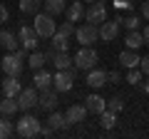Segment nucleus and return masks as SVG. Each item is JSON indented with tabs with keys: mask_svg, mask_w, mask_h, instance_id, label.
Instances as JSON below:
<instances>
[{
	"mask_svg": "<svg viewBox=\"0 0 149 139\" xmlns=\"http://www.w3.org/2000/svg\"><path fill=\"white\" fill-rule=\"evenodd\" d=\"M25 52H27L25 47H17L15 52L5 55V57H3V62H0L3 72H5V75H13V77H20V72H22V60H27Z\"/></svg>",
	"mask_w": 149,
	"mask_h": 139,
	"instance_id": "f257e3e1",
	"label": "nucleus"
},
{
	"mask_svg": "<svg viewBox=\"0 0 149 139\" xmlns=\"http://www.w3.org/2000/svg\"><path fill=\"white\" fill-rule=\"evenodd\" d=\"M15 132L20 134L22 139H32V137H37V134L42 132V127H40V119H37V117H32V114H25L22 119H17Z\"/></svg>",
	"mask_w": 149,
	"mask_h": 139,
	"instance_id": "f03ea898",
	"label": "nucleus"
},
{
	"mask_svg": "<svg viewBox=\"0 0 149 139\" xmlns=\"http://www.w3.org/2000/svg\"><path fill=\"white\" fill-rule=\"evenodd\" d=\"M74 67L82 70V72L97 67V52L92 50V45H82V47L77 50V55H74Z\"/></svg>",
	"mask_w": 149,
	"mask_h": 139,
	"instance_id": "7ed1b4c3",
	"label": "nucleus"
},
{
	"mask_svg": "<svg viewBox=\"0 0 149 139\" xmlns=\"http://www.w3.org/2000/svg\"><path fill=\"white\" fill-rule=\"evenodd\" d=\"M35 32L40 35V40H50L57 32V25H55V20H52V15L50 13H45V15H37L35 17Z\"/></svg>",
	"mask_w": 149,
	"mask_h": 139,
	"instance_id": "20e7f679",
	"label": "nucleus"
},
{
	"mask_svg": "<svg viewBox=\"0 0 149 139\" xmlns=\"http://www.w3.org/2000/svg\"><path fill=\"white\" fill-rule=\"evenodd\" d=\"M74 75H77V67H70V70H57V75L52 77V87L62 95V92H70L74 85Z\"/></svg>",
	"mask_w": 149,
	"mask_h": 139,
	"instance_id": "39448f33",
	"label": "nucleus"
},
{
	"mask_svg": "<svg viewBox=\"0 0 149 139\" xmlns=\"http://www.w3.org/2000/svg\"><path fill=\"white\" fill-rule=\"evenodd\" d=\"M74 38H77L80 45H95L100 40V27L92 25V22H85V25H80L74 30Z\"/></svg>",
	"mask_w": 149,
	"mask_h": 139,
	"instance_id": "423d86ee",
	"label": "nucleus"
},
{
	"mask_svg": "<svg viewBox=\"0 0 149 139\" xmlns=\"http://www.w3.org/2000/svg\"><path fill=\"white\" fill-rule=\"evenodd\" d=\"M85 20L92 22V25H97V27H100L102 22L107 20V3H104V0H95V3H90Z\"/></svg>",
	"mask_w": 149,
	"mask_h": 139,
	"instance_id": "0eeeda50",
	"label": "nucleus"
},
{
	"mask_svg": "<svg viewBox=\"0 0 149 139\" xmlns=\"http://www.w3.org/2000/svg\"><path fill=\"white\" fill-rule=\"evenodd\" d=\"M17 38H20V47H25L27 52H32V50L37 47V40H40V35L35 32V27L22 25V27H20V32H17Z\"/></svg>",
	"mask_w": 149,
	"mask_h": 139,
	"instance_id": "6e6552de",
	"label": "nucleus"
},
{
	"mask_svg": "<svg viewBox=\"0 0 149 139\" xmlns=\"http://www.w3.org/2000/svg\"><path fill=\"white\" fill-rule=\"evenodd\" d=\"M37 102H40L37 87H27V90H20V95H17V104H20L22 112H25V109H32Z\"/></svg>",
	"mask_w": 149,
	"mask_h": 139,
	"instance_id": "1a4fd4ad",
	"label": "nucleus"
},
{
	"mask_svg": "<svg viewBox=\"0 0 149 139\" xmlns=\"http://www.w3.org/2000/svg\"><path fill=\"white\" fill-rule=\"evenodd\" d=\"M119 35V20H104L100 25V40L102 42H114Z\"/></svg>",
	"mask_w": 149,
	"mask_h": 139,
	"instance_id": "9d476101",
	"label": "nucleus"
},
{
	"mask_svg": "<svg viewBox=\"0 0 149 139\" xmlns=\"http://www.w3.org/2000/svg\"><path fill=\"white\" fill-rule=\"evenodd\" d=\"M85 82L92 87V90H100V87H104V82H109V80H107V72H104V70L92 67V70H87V80Z\"/></svg>",
	"mask_w": 149,
	"mask_h": 139,
	"instance_id": "9b49d317",
	"label": "nucleus"
},
{
	"mask_svg": "<svg viewBox=\"0 0 149 139\" xmlns=\"http://www.w3.org/2000/svg\"><path fill=\"white\" fill-rule=\"evenodd\" d=\"M57 95H60L57 90H42V95H40V102H37V104H40L45 112H52V109L57 107V102H60Z\"/></svg>",
	"mask_w": 149,
	"mask_h": 139,
	"instance_id": "f8f14e48",
	"label": "nucleus"
},
{
	"mask_svg": "<svg viewBox=\"0 0 149 139\" xmlns=\"http://www.w3.org/2000/svg\"><path fill=\"white\" fill-rule=\"evenodd\" d=\"M85 107L90 109L92 114H102L107 109V99H104V97H100V95H87L85 97Z\"/></svg>",
	"mask_w": 149,
	"mask_h": 139,
	"instance_id": "ddd939ff",
	"label": "nucleus"
},
{
	"mask_svg": "<svg viewBox=\"0 0 149 139\" xmlns=\"http://www.w3.org/2000/svg\"><path fill=\"white\" fill-rule=\"evenodd\" d=\"M139 62H142V57H139L132 47H127V50H122V52H119V65H122V67L132 70V67H139Z\"/></svg>",
	"mask_w": 149,
	"mask_h": 139,
	"instance_id": "4468645a",
	"label": "nucleus"
},
{
	"mask_svg": "<svg viewBox=\"0 0 149 139\" xmlns=\"http://www.w3.org/2000/svg\"><path fill=\"white\" fill-rule=\"evenodd\" d=\"M65 15H67V20H70V22H77V20H85L87 10H85V5H82L80 0H74V3H70V5H67Z\"/></svg>",
	"mask_w": 149,
	"mask_h": 139,
	"instance_id": "2eb2a0df",
	"label": "nucleus"
},
{
	"mask_svg": "<svg viewBox=\"0 0 149 139\" xmlns=\"http://www.w3.org/2000/svg\"><path fill=\"white\" fill-rule=\"evenodd\" d=\"M32 85H35L40 92H42V90H50V87H52V75H50L47 70H35Z\"/></svg>",
	"mask_w": 149,
	"mask_h": 139,
	"instance_id": "dca6fc26",
	"label": "nucleus"
},
{
	"mask_svg": "<svg viewBox=\"0 0 149 139\" xmlns=\"http://www.w3.org/2000/svg\"><path fill=\"white\" fill-rule=\"evenodd\" d=\"M15 112H20V104H17V97H3L0 99V114L3 117H13Z\"/></svg>",
	"mask_w": 149,
	"mask_h": 139,
	"instance_id": "f3484780",
	"label": "nucleus"
},
{
	"mask_svg": "<svg viewBox=\"0 0 149 139\" xmlns=\"http://www.w3.org/2000/svg\"><path fill=\"white\" fill-rule=\"evenodd\" d=\"M87 112H90V109H87L85 104H72V107L67 109V119H70V124H80V122H85Z\"/></svg>",
	"mask_w": 149,
	"mask_h": 139,
	"instance_id": "a211bd4d",
	"label": "nucleus"
},
{
	"mask_svg": "<svg viewBox=\"0 0 149 139\" xmlns=\"http://www.w3.org/2000/svg\"><path fill=\"white\" fill-rule=\"evenodd\" d=\"M20 90H22V85H20V80H17V77L8 75V80H3V95L17 97V95H20Z\"/></svg>",
	"mask_w": 149,
	"mask_h": 139,
	"instance_id": "6ab92c4d",
	"label": "nucleus"
},
{
	"mask_svg": "<svg viewBox=\"0 0 149 139\" xmlns=\"http://www.w3.org/2000/svg\"><path fill=\"white\" fill-rule=\"evenodd\" d=\"M0 45H3L8 52H15V50L20 47V38L13 35V32H8V30H3V32H0Z\"/></svg>",
	"mask_w": 149,
	"mask_h": 139,
	"instance_id": "aec40b11",
	"label": "nucleus"
},
{
	"mask_svg": "<svg viewBox=\"0 0 149 139\" xmlns=\"http://www.w3.org/2000/svg\"><path fill=\"white\" fill-rule=\"evenodd\" d=\"M50 40H52V50H55V52H67V50H70V35H65V32L57 30Z\"/></svg>",
	"mask_w": 149,
	"mask_h": 139,
	"instance_id": "412c9836",
	"label": "nucleus"
},
{
	"mask_svg": "<svg viewBox=\"0 0 149 139\" xmlns=\"http://www.w3.org/2000/svg\"><path fill=\"white\" fill-rule=\"evenodd\" d=\"M47 127L50 129H67L70 127L67 114H60V112H55V109H52V114L47 117Z\"/></svg>",
	"mask_w": 149,
	"mask_h": 139,
	"instance_id": "4be33fe9",
	"label": "nucleus"
},
{
	"mask_svg": "<svg viewBox=\"0 0 149 139\" xmlns=\"http://www.w3.org/2000/svg\"><path fill=\"white\" fill-rule=\"evenodd\" d=\"M52 65H55L57 70H70V67H74V57H70L67 52H55Z\"/></svg>",
	"mask_w": 149,
	"mask_h": 139,
	"instance_id": "5701e85b",
	"label": "nucleus"
},
{
	"mask_svg": "<svg viewBox=\"0 0 149 139\" xmlns=\"http://www.w3.org/2000/svg\"><path fill=\"white\" fill-rule=\"evenodd\" d=\"M124 42H127V47H132V50L142 47V45H144V32L129 30V35H127V38H124Z\"/></svg>",
	"mask_w": 149,
	"mask_h": 139,
	"instance_id": "b1692460",
	"label": "nucleus"
},
{
	"mask_svg": "<svg viewBox=\"0 0 149 139\" xmlns=\"http://www.w3.org/2000/svg\"><path fill=\"white\" fill-rule=\"evenodd\" d=\"M67 8H65V0H45V13H50V15H60V13H65Z\"/></svg>",
	"mask_w": 149,
	"mask_h": 139,
	"instance_id": "393cba45",
	"label": "nucleus"
},
{
	"mask_svg": "<svg viewBox=\"0 0 149 139\" xmlns=\"http://www.w3.org/2000/svg\"><path fill=\"white\" fill-rule=\"evenodd\" d=\"M45 62H47V57H45L42 52H35V50H32V55L27 57V65H30L32 70H42Z\"/></svg>",
	"mask_w": 149,
	"mask_h": 139,
	"instance_id": "a878e982",
	"label": "nucleus"
},
{
	"mask_svg": "<svg viewBox=\"0 0 149 139\" xmlns=\"http://www.w3.org/2000/svg\"><path fill=\"white\" fill-rule=\"evenodd\" d=\"M100 117H102L100 122H102V127H104V129H114V124H117V112H112V109H104Z\"/></svg>",
	"mask_w": 149,
	"mask_h": 139,
	"instance_id": "bb28decb",
	"label": "nucleus"
},
{
	"mask_svg": "<svg viewBox=\"0 0 149 139\" xmlns=\"http://www.w3.org/2000/svg\"><path fill=\"white\" fill-rule=\"evenodd\" d=\"M42 3L45 0H20V10L22 13H37Z\"/></svg>",
	"mask_w": 149,
	"mask_h": 139,
	"instance_id": "cd10ccee",
	"label": "nucleus"
},
{
	"mask_svg": "<svg viewBox=\"0 0 149 139\" xmlns=\"http://www.w3.org/2000/svg\"><path fill=\"white\" fill-rule=\"evenodd\" d=\"M142 75H144V72L139 67H132L127 72V82H129V85H134V87H139V85H142Z\"/></svg>",
	"mask_w": 149,
	"mask_h": 139,
	"instance_id": "c85d7f7f",
	"label": "nucleus"
},
{
	"mask_svg": "<svg viewBox=\"0 0 149 139\" xmlns=\"http://www.w3.org/2000/svg\"><path fill=\"white\" fill-rule=\"evenodd\" d=\"M107 109H112V112H122L124 109V97H112V99H107Z\"/></svg>",
	"mask_w": 149,
	"mask_h": 139,
	"instance_id": "c756f323",
	"label": "nucleus"
},
{
	"mask_svg": "<svg viewBox=\"0 0 149 139\" xmlns=\"http://www.w3.org/2000/svg\"><path fill=\"white\" fill-rule=\"evenodd\" d=\"M119 25H124L127 30H137V27H139V17L137 15H127V17L119 20Z\"/></svg>",
	"mask_w": 149,
	"mask_h": 139,
	"instance_id": "7c9ffc66",
	"label": "nucleus"
},
{
	"mask_svg": "<svg viewBox=\"0 0 149 139\" xmlns=\"http://www.w3.org/2000/svg\"><path fill=\"white\" fill-rule=\"evenodd\" d=\"M13 134V124L8 119H0V139H8Z\"/></svg>",
	"mask_w": 149,
	"mask_h": 139,
	"instance_id": "2f4dec72",
	"label": "nucleus"
},
{
	"mask_svg": "<svg viewBox=\"0 0 149 139\" xmlns=\"http://www.w3.org/2000/svg\"><path fill=\"white\" fill-rule=\"evenodd\" d=\"M60 32H65V35H74V30H77V27H74V22H70V20H65L62 25L57 27Z\"/></svg>",
	"mask_w": 149,
	"mask_h": 139,
	"instance_id": "473e14b6",
	"label": "nucleus"
},
{
	"mask_svg": "<svg viewBox=\"0 0 149 139\" xmlns=\"http://www.w3.org/2000/svg\"><path fill=\"white\" fill-rule=\"evenodd\" d=\"M107 80H109V82H114V85H117V82H122V75H119L117 70H112V72H107Z\"/></svg>",
	"mask_w": 149,
	"mask_h": 139,
	"instance_id": "72a5a7b5",
	"label": "nucleus"
},
{
	"mask_svg": "<svg viewBox=\"0 0 149 139\" xmlns=\"http://www.w3.org/2000/svg\"><path fill=\"white\" fill-rule=\"evenodd\" d=\"M139 70H142L144 75H149V55H147V57H142V62H139Z\"/></svg>",
	"mask_w": 149,
	"mask_h": 139,
	"instance_id": "f704fd0d",
	"label": "nucleus"
},
{
	"mask_svg": "<svg viewBox=\"0 0 149 139\" xmlns=\"http://www.w3.org/2000/svg\"><path fill=\"white\" fill-rule=\"evenodd\" d=\"M5 20H8V8L3 5V3H0V25H3Z\"/></svg>",
	"mask_w": 149,
	"mask_h": 139,
	"instance_id": "c9c22d12",
	"label": "nucleus"
},
{
	"mask_svg": "<svg viewBox=\"0 0 149 139\" xmlns=\"http://www.w3.org/2000/svg\"><path fill=\"white\" fill-rule=\"evenodd\" d=\"M142 15L149 20V0H144V3H142Z\"/></svg>",
	"mask_w": 149,
	"mask_h": 139,
	"instance_id": "e433bc0d",
	"label": "nucleus"
},
{
	"mask_svg": "<svg viewBox=\"0 0 149 139\" xmlns=\"http://www.w3.org/2000/svg\"><path fill=\"white\" fill-rule=\"evenodd\" d=\"M52 132H55V129H50V127H42V132H40V134H42V137H50Z\"/></svg>",
	"mask_w": 149,
	"mask_h": 139,
	"instance_id": "4c0bfd02",
	"label": "nucleus"
},
{
	"mask_svg": "<svg viewBox=\"0 0 149 139\" xmlns=\"http://www.w3.org/2000/svg\"><path fill=\"white\" fill-rule=\"evenodd\" d=\"M144 42H147V45H149V25H147V27H144Z\"/></svg>",
	"mask_w": 149,
	"mask_h": 139,
	"instance_id": "58836bf2",
	"label": "nucleus"
},
{
	"mask_svg": "<svg viewBox=\"0 0 149 139\" xmlns=\"http://www.w3.org/2000/svg\"><path fill=\"white\" fill-rule=\"evenodd\" d=\"M144 92H147V95H149V80L144 82Z\"/></svg>",
	"mask_w": 149,
	"mask_h": 139,
	"instance_id": "ea45409f",
	"label": "nucleus"
},
{
	"mask_svg": "<svg viewBox=\"0 0 149 139\" xmlns=\"http://www.w3.org/2000/svg\"><path fill=\"white\" fill-rule=\"evenodd\" d=\"M85 3H95V0H85Z\"/></svg>",
	"mask_w": 149,
	"mask_h": 139,
	"instance_id": "a19ab883",
	"label": "nucleus"
}]
</instances>
